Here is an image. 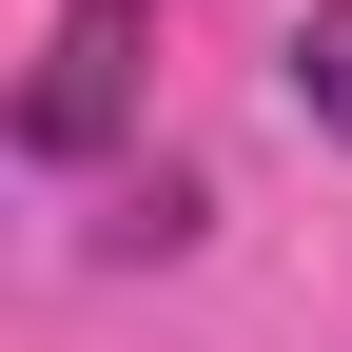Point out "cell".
<instances>
[{
	"instance_id": "obj_1",
	"label": "cell",
	"mask_w": 352,
	"mask_h": 352,
	"mask_svg": "<svg viewBox=\"0 0 352 352\" xmlns=\"http://www.w3.org/2000/svg\"><path fill=\"white\" fill-rule=\"evenodd\" d=\"M138 78H157V0H59V39H39V78H20V157L39 176L118 157L138 138Z\"/></svg>"
},
{
	"instance_id": "obj_2",
	"label": "cell",
	"mask_w": 352,
	"mask_h": 352,
	"mask_svg": "<svg viewBox=\"0 0 352 352\" xmlns=\"http://www.w3.org/2000/svg\"><path fill=\"white\" fill-rule=\"evenodd\" d=\"M294 118H314V138H352V0H314V20H294Z\"/></svg>"
},
{
	"instance_id": "obj_3",
	"label": "cell",
	"mask_w": 352,
	"mask_h": 352,
	"mask_svg": "<svg viewBox=\"0 0 352 352\" xmlns=\"http://www.w3.org/2000/svg\"><path fill=\"white\" fill-rule=\"evenodd\" d=\"M176 235H196V176H138V196L98 215V254H176Z\"/></svg>"
}]
</instances>
